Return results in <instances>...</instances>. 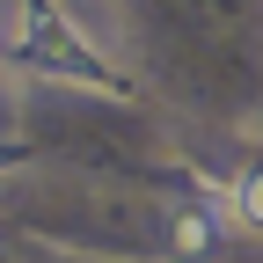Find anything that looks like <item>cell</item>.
<instances>
[{
    "instance_id": "obj_1",
    "label": "cell",
    "mask_w": 263,
    "mask_h": 263,
    "mask_svg": "<svg viewBox=\"0 0 263 263\" xmlns=\"http://www.w3.org/2000/svg\"><path fill=\"white\" fill-rule=\"evenodd\" d=\"M0 37H8V51L22 66H37L51 81H103L88 37L51 8V0H0Z\"/></svg>"
},
{
    "instance_id": "obj_2",
    "label": "cell",
    "mask_w": 263,
    "mask_h": 263,
    "mask_svg": "<svg viewBox=\"0 0 263 263\" xmlns=\"http://www.w3.org/2000/svg\"><path fill=\"white\" fill-rule=\"evenodd\" d=\"M227 234H234V219H227V205H197L176 219V256L183 263H212L227 249Z\"/></svg>"
},
{
    "instance_id": "obj_3",
    "label": "cell",
    "mask_w": 263,
    "mask_h": 263,
    "mask_svg": "<svg viewBox=\"0 0 263 263\" xmlns=\"http://www.w3.org/2000/svg\"><path fill=\"white\" fill-rule=\"evenodd\" d=\"M227 219L234 234H263V168H241L234 190H227Z\"/></svg>"
}]
</instances>
